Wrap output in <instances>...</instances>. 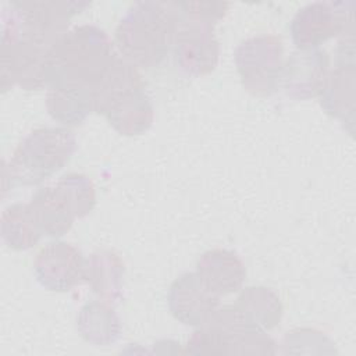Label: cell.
Masks as SVG:
<instances>
[{
  "label": "cell",
  "mask_w": 356,
  "mask_h": 356,
  "mask_svg": "<svg viewBox=\"0 0 356 356\" xmlns=\"http://www.w3.org/2000/svg\"><path fill=\"white\" fill-rule=\"evenodd\" d=\"M178 26L174 36V60L177 67L193 76L207 75L218 63L220 46L214 36V22L182 14L174 1Z\"/></svg>",
  "instance_id": "cell-8"
},
{
  "label": "cell",
  "mask_w": 356,
  "mask_h": 356,
  "mask_svg": "<svg viewBox=\"0 0 356 356\" xmlns=\"http://www.w3.org/2000/svg\"><path fill=\"white\" fill-rule=\"evenodd\" d=\"M56 186L65 196L75 218H82L92 211L96 202V193L89 177L78 172H70L63 175Z\"/></svg>",
  "instance_id": "cell-21"
},
{
  "label": "cell",
  "mask_w": 356,
  "mask_h": 356,
  "mask_svg": "<svg viewBox=\"0 0 356 356\" xmlns=\"http://www.w3.org/2000/svg\"><path fill=\"white\" fill-rule=\"evenodd\" d=\"M234 307L248 327L264 332L280 324L284 312L278 295L266 286L245 288Z\"/></svg>",
  "instance_id": "cell-16"
},
{
  "label": "cell",
  "mask_w": 356,
  "mask_h": 356,
  "mask_svg": "<svg viewBox=\"0 0 356 356\" xmlns=\"http://www.w3.org/2000/svg\"><path fill=\"white\" fill-rule=\"evenodd\" d=\"M85 280L99 300L113 306L122 299L124 261L115 252H95L86 260Z\"/></svg>",
  "instance_id": "cell-14"
},
{
  "label": "cell",
  "mask_w": 356,
  "mask_h": 356,
  "mask_svg": "<svg viewBox=\"0 0 356 356\" xmlns=\"http://www.w3.org/2000/svg\"><path fill=\"white\" fill-rule=\"evenodd\" d=\"M178 26L174 1H138L115 29V43L135 67H157L168 54Z\"/></svg>",
  "instance_id": "cell-3"
},
{
  "label": "cell",
  "mask_w": 356,
  "mask_h": 356,
  "mask_svg": "<svg viewBox=\"0 0 356 356\" xmlns=\"http://www.w3.org/2000/svg\"><path fill=\"white\" fill-rule=\"evenodd\" d=\"M1 238L14 250H26L35 246L43 235L33 218L29 204L15 203L1 214Z\"/></svg>",
  "instance_id": "cell-19"
},
{
  "label": "cell",
  "mask_w": 356,
  "mask_h": 356,
  "mask_svg": "<svg viewBox=\"0 0 356 356\" xmlns=\"http://www.w3.org/2000/svg\"><path fill=\"white\" fill-rule=\"evenodd\" d=\"M355 63L341 54L338 65L327 74L320 90L321 106L332 117L342 121L353 118L355 111Z\"/></svg>",
  "instance_id": "cell-15"
},
{
  "label": "cell",
  "mask_w": 356,
  "mask_h": 356,
  "mask_svg": "<svg viewBox=\"0 0 356 356\" xmlns=\"http://www.w3.org/2000/svg\"><path fill=\"white\" fill-rule=\"evenodd\" d=\"M175 6L185 15L206 19L214 24H217V21L225 15L229 7L228 3L221 1H175Z\"/></svg>",
  "instance_id": "cell-22"
},
{
  "label": "cell",
  "mask_w": 356,
  "mask_h": 356,
  "mask_svg": "<svg viewBox=\"0 0 356 356\" xmlns=\"http://www.w3.org/2000/svg\"><path fill=\"white\" fill-rule=\"evenodd\" d=\"M33 268L36 280L43 288L65 292L85 280L86 260L74 245L50 242L36 254Z\"/></svg>",
  "instance_id": "cell-10"
},
{
  "label": "cell",
  "mask_w": 356,
  "mask_h": 356,
  "mask_svg": "<svg viewBox=\"0 0 356 356\" xmlns=\"http://www.w3.org/2000/svg\"><path fill=\"white\" fill-rule=\"evenodd\" d=\"M353 28V3L316 1L302 7L291 22V35L299 50L317 49L325 40Z\"/></svg>",
  "instance_id": "cell-9"
},
{
  "label": "cell",
  "mask_w": 356,
  "mask_h": 356,
  "mask_svg": "<svg viewBox=\"0 0 356 356\" xmlns=\"http://www.w3.org/2000/svg\"><path fill=\"white\" fill-rule=\"evenodd\" d=\"M46 107L56 121L64 125H78L93 111L90 89L51 88L47 92Z\"/></svg>",
  "instance_id": "cell-20"
},
{
  "label": "cell",
  "mask_w": 356,
  "mask_h": 356,
  "mask_svg": "<svg viewBox=\"0 0 356 356\" xmlns=\"http://www.w3.org/2000/svg\"><path fill=\"white\" fill-rule=\"evenodd\" d=\"M76 328L86 342L96 346L111 345L121 334V325L115 312L102 300H92L79 310Z\"/></svg>",
  "instance_id": "cell-18"
},
{
  "label": "cell",
  "mask_w": 356,
  "mask_h": 356,
  "mask_svg": "<svg viewBox=\"0 0 356 356\" xmlns=\"http://www.w3.org/2000/svg\"><path fill=\"white\" fill-rule=\"evenodd\" d=\"M274 341L264 331L248 327L234 306L218 307L211 318L188 341L191 353L273 355Z\"/></svg>",
  "instance_id": "cell-5"
},
{
  "label": "cell",
  "mask_w": 356,
  "mask_h": 356,
  "mask_svg": "<svg viewBox=\"0 0 356 356\" xmlns=\"http://www.w3.org/2000/svg\"><path fill=\"white\" fill-rule=\"evenodd\" d=\"M76 147L74 134L61 127L39 128L28 134L13 152L8 167L11 182L38 185L61 170Z\"/></svg>",
  "instance_id": "cell-4"
},
{
  "label": "cell",
  "mask_w": 356,
  "mask_h": 356,
  "mask_svg": "<svg viewBox=\"0 0 356 356\" xmlns=\"http://www.w3.org/2000/svg\"><path fill=\"white\" fill-rule=\"evenodd\" d=\"M330 58L324 50L305 49L295 51L284 64L281 81L288 96L310 99L320 95L328 74Z\"/></svg>",
  "instance_id": "cell-12"
},
{
  "label": "cell",
  "mask_w": 356,
  "mask_h": 356,
  "mask_svg": "<svg viewBox=\"0 0 356 356\" xmlns=\"http://www.w3.org/2000/svg\"><path fill=\"white\" fill-rule=\"evenodd\" d=\"M196 273L218 296L239 291L246 277L241 257L227 249H213L203 253L197 260Z\"/></svg>",
  "instance_id": "cell-13"
},
{
  "label": "cell",
  "mask_w": 356,
  "mask_h": 356,
  "mask_svg": "<svg viewBox=\"0 0 356 356\" xmlns=\"http://www.w3.org/2000/svg\"><path fill=\"white\" fill-rule=\"evenodd\" d=\"M117 54L108 35L96 25L67 31L50 49L44 68V86L90 89Z\"/></svg>",
  "instance_id": "cell-1"
},
{
  "label": "cell",
  "mask_w": 356,
  "mask_h": 356,
  "mask_svg": "<svg viewBox=\"0 0 356 356\" xmlns=\"http://www.w3.org/2000/svg\"><path fill=\"white\" fill-rule=\"evenodd\" d=\"M218 298L196 271L184 273L170 286L168 307L182 324L202 327L218 309Z\"/></svg>",
  "instance_id": "cell-11"
},
{
  "label": "cell",
  "mask_w": 356,
  "mask_h": 356,
  "mask_svg": "<svg viewBox=\"0 0 356 356\" xmlns=\"http://www.w3.org/2000/svg\"><path fill=\"white\" fill-rule=\"evenodd\" d=\"M51 47L21 33L8 24L1 26V89L14 85L35 90L44 86V68Z\"/></svg>",
  "instance_id": "cell-6"
},
{
  "label": "cell",
  "mask_w": 356,
  "mask_h": 356,
  "mask_svg": "<svg viewBox=\"0 0 356 356\" xmlns=\"http://www.w3.org/2000/svg\"><path fill=\"white\" fill-rule=\"evenodd\" d=\"M282 53V42L275 35L253 36L236 47V70L249 93L266 97L278 89L284 67Z\"/></svg>",
  "instance_id": "cell-7"
},
{
  "label": "cell",
  "mask_w": 356,
  "mask_h": 356,
  "mask_svg": "<svg viewBox=\"0 0 356 356\" xmlns=\"http://www.w3.org/2000/svg\"><path fill=\"white\" fill-rule=\"evenodd\" d=\"M90 93L93 111L103 114L117 132L134 136L152 127L154 111L146 85L138 68L125 58L117 56Z\"/></svg>",
  "instance_id": "cell-2"
},
{
  "label": "cell",
  "mask_w": 356,
  "mask_h": 356,
  "mask_svg": "<svg viewBox=\"0 0 356 356\" xmlns=\"http://www.w3.org/2000/svg\"><path fill=\"white\" fill-rule=\"evenodd\" d=\"M28 204L43 235L58 238L71 229L75 216L57 186L39 189Z\"/></svg>",
  "instance_id": "cell-17"
}]
</instances>
